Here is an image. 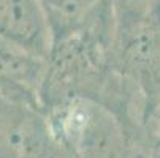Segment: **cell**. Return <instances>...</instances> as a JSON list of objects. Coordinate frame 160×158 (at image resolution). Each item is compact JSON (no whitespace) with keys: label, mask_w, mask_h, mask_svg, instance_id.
Here are the masks:
<instances>
[{"label":"cell","mask_w":160,"mask_h":158,"mask_svg":"<svg viewBox=\"0 0 160 158\" xmlns=\"http://www.w3.org/2000/svg\"><path fill=\"white\" fill-rule=\"evenodd\" d=\"M46 114L73 158H133L152 141L128 131L111 109L90 98L70 100Z\"/></svg>","instance_id":"obj_1"},{"label":"cell","mask_w":160,"mask_h":158,"mask_svg":"<svg viewBox=\"0 0 160 158\" xmlns=\"http://www.w3.org/2000/svg\"><path fill=\"white\" fill-rule=\"evenodd\" d=\"M109 66L140 93L151 136L160 133V7L143 22L114 36Z\"/></svg>","instance_id":"obj_2"},{"label":"cell","mask_w":160,"mask_h":158,"mask_svg":"<svg viewBox=\"0 0 160 158\" xmlns=\"http://www.w3.org/2000/svg\"><path fill=\"white\" fill-rule=\"evenodd\" d=\"M0 158H73L38 104L0 95Z\"/></svg>","instance_id":"obj_3"},{"label":"cell","mask_w":160,"mask_h":158,"mask_svg":"<svg viewBox=\"0 0 160 158\" xmlns=\"http://www.w3.org/2000/svg\"><path fill=\"white\" fill-rule=\"evenodd\" d=\"M0 40L46 60L52 30L40 0H0Z\"/></svg>","instance_id":"obj_4"},{"label":"cell","mask_w":160,"mask_h":158,"mask_svg":"<svg viewBox=\"0 0 160 158\" xmlns=\"http://www.w3.org/2000/svg\"><path fill=\"white\" fill-rule=\"evenodd\" d=\"M46 60L0 40V95L40 104Z\"/></svg>","instance_id":"obj_5"},{"label":"cell","mask_w":160,"mask_h":158,"mask_svg":"<svg viewBox=\"0 0 160 158\" xmlns=\"http://www.w3.org/2000/svg\"><path fill=\"white\" fill-rule=\"evenodd\" d=\"M149 158H160V133L152 138L149 146Z\"/></svg>","instance_id":"obj_6"}]
</instances>
